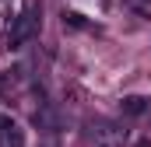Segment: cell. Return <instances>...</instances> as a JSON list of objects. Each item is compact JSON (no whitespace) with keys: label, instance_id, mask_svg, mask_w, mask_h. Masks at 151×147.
Here are the masks:
<instances>
[{"label":"cell","instance_id":"cell-2","mask_svg":"<svg viewBox=\"0 0 151 147\" xmlns=\"http://www.w3.org/2000/svg\"><path fill=\"white\" fill-rule=\"evenodd\" d=\"M123 112H127V116H141V112H144V98H127Z\"/></svg>","mask_w":151,"mask_h":147},{"label":"cell","instance_id":"cell-1","mask_svg":"<svg viewBox=\"0 0 151 147\" xmlns=\"http://www.w3.org/2000/svg\"><path fill=\"white\" fill-rule=\"evenodd\" d=\"M32 14H35V11L28 7V11H25V14L18 18V25H14V32H11V42H14V46H21L25 39L32 35V25H35V18H32Z\"/></svg>","mask_w":151,"mask_h":147}]
</instances>
